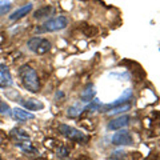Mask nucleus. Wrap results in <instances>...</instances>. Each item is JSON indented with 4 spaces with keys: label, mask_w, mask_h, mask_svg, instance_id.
I'll use <instances>...</instances> for the list:
<instances>
[{
    "label": "nucleus",
    "mask_w": 160,
    "mask_h": 160,
    "mask_svg": "<svg viewBox=\"0 0 160 160\" xmlns=\"http://www.w3.org/2000/svg\"><path fill=\"white\" fill-rule=\"evenodd\" d=\"M19 78L22 80L23 86L26 87L29 92L32 93H38L40 91V80H39V76L36 71L28 64H23L20 66L19 68Z\"/></svg>",
    "instance_id": "obj_1"
},
{
    "label": "nucleus",
    "mask_w": 160,
    "mask_h": 160,
    "mask_svg": "<svg viewBox=\"0 0 160 160\" xmlns=\"http://www.w3.org/2000/svg\"><path fill=\"white\" fill-rule=\"evenodd\" d=\"M68 26V19L66 16H56L53 19L47 20L44 24L40 26V28H36V32H56L62 31Z\"/></svg>",
    "instance_id": "obj_2"
},
{
    "label": "nucleus",
    "mask_w": 160,
    "mask_h": 160,
    "mask_svg": "<svg viewBox=\"0 0 160 160\" xmlns=\"http://www.w3.org/2000/svg\"><path fill=\"white\" fill-rule=\"evenodd\" d=\"M27 46L29 48V51H32L38 55H44L51 49V43H49L47 39H43V38H39V36L31 38L28 40Z\"/></svg>",
    "instance_id": "obj_3"
},
{
    "label": "nucleus",
    "mask_w": 160,
    "mask_h": 160,
    "mask_svg": "<svg viewBox=\"0 0 160 160\" xmlns=\"http://www.w3.org/2000/svg\"><path fill=\"white\" fill-rule=\"evenodd\" d=\"M59 131H60V133H62V135L67 136L69 140H73V142L83 143V142H87V140H88V138L82 131H79L78 128L69 127V126H67V124H60V126H59Z\"/></svg>",
    "instance_id": "obj_4"
},
{
    "label": "nucleus",
    "mask_w": 160,
    "mask_h": 160,
    "mask_svg": "<svg viewBox=\"0 0 160 160\" xmlns=\"http://www.w3.org/2000/svg\"><path fill=\"white\" fill-rule=\"evenodd\" d=\"M112 144H115V146H132L133 138L129 131L122 129V131L116 132L112 136Z\"/></svg>",
    "instance_id": "obj_5"
},
{
    "label": "nucleus",
    "mask_w": 160,
    "mask_h": 160,
    "mask_svg": "<svg viewBox=\"0 0 160 160\" xmlns=\"http://www.w3.org/2000/svg\"><path fill=\"white\" fill-rule=\"evenodd\" d=\"M129 122H131V118L128 116V115H122V116L119 118H115L112 119L111 122L108 123V129H123L124 127H127Z\"/></svg>",
    "instance_id": "obj_6"
},
{
    "label": "nucleus",
    "mask_w": 160,
    "mask_h": 160,
    "mask_svg": "<svg viewBox=\"0 0 160 160\" xmlns=\"http://www.w3.org/2000/svg\"><path fill=\"white\" fill-rule=\"evenodd\" d=\"M32 3H27V4H24L23 7H20L18 8L16 11H13L11 15H9V20L11 22H15V20H19V19H22L24 16H27V15L32 11Z\"/></svg>",
    "instance_id": "obj_7"
},
{
    "label": "nucleus",
    "mask_w": 160,
    "mask_h": 160,
    "mask_svg": "<svg viewBox=\"0 0 160 160\" xmlns=\"http://www.w3.org/2000/svg\"><path fill=\"white\" fill-rule=\"evenodd\" d=\"M22 106L24 108H27L28 111H40L44 108V104L36 99H27V100H22Z\"/></svg>",
    "instance_id": "obj_8"
},
{
    "label": "nucleus",
    "mask_w": 160,
    "mask_h": 160,
    "mask_svg": "<svg viewBox=\"0 0 160 160\" xmlns=\"http://www.w3.org/2000/svg\"><path fill=\"white\" fill-rule=\"evenodd\" d=\"M12 116H13V119L19 120V122H27V120L35 119V115L33 113L27 112L26 109H22V108H13Z\"/></svg>",
    "instance_id": "obj_9"
},
{
    "label": "nucleus",
    "mask_w": 160,
    "mask_h": 160,
    "mask_svg": "<svg viewBox=\"0 0 160 160\" xmlns=\"http://www.w3.org/2000/svg\"><path fill=\"white\" fill-rule=\"evenodd\" d=\"M95 95H96L95 87L92 84H88V86L80 92V100H82V103H89L95 98Z\"/></svg>",
    "instance_id": "obj_10"
},
{
    "label": "nucleus",
    "mask_w": 160,
    "mask_h": 160,
    "mask_svg": "<svg viewBox=\"0 0 160 160\" xmlns=\"http://www.w3.org/2000/svg\"><path fill=\"white\" fill-rule=\"evenodd\" d=\"M84 109H86L84 104H83L82 102H78V103L72 104V106L67 109V115H68L69 118H78L79 115L84 111Z\"/></svg>",
    "instance_id": "obj_11"
},
{
    "label": "nucleus",
    "mask_w": 160,
    "mask_h": 160,
    "mask_svg": "<svg viewBox=\"0 0 160 160\" xmlns=\"http://www.w3.org/2000/svg\"><path fill=\"white\" fill-rule=\"evenodd\" d=\"M131 96H132V91H131V89H126L122 96L118 98L113 103L107 104V107H116V106H120V104H124V103H127L128 100L131 99Z\"/></svg>",
    "instance_id": "obj_12"
},
{
    "label": "nucleus",
    "mask_w": 160,
    "mask_h": 160,
    "mask_svg": "<svg viewBox=\"0 0 160 160\" xmlns=\"http://www.w3.org/2000/svg\"><path fill=\"white\" fill-rule=\"evenodd\" d=\"M53 12V8L49 7V6H46V7H42L39 8L38 11H35L33 13V18L36 20H40V19H44V18H48L49 15H51Z\"/></svg>",
    "instance_id": "obj_13"
},
{
    "label": "nucleus",
    "mask_w": 160,
    "mask_h": 160,
    "mask_svg": "<svg viewBox=\"0 0 160 160\" xmlns=\"http://www.w3.org/2000/svg\"><path fill=\"white\" fill-rule=\"evenodd\" d=\"M131 109V104L129 103H124V104H120V106L116 107H112V109H109L107 112L108 115H118V113H123V112H127Z\"/></svg>",
    "instance_id": "obj_14"
},
{
    "label": "nucleus",
    "mask_w": 160,
    "mask_h": 160,
    "mask_svg": "<svg viewBox=\"0 0 160 160\" xmlns=\"http://www.w3.org/2000/svg\"><path fill=\"white\" fill-rule=\"evenodd\" d=\"M0 78L4 79L6 82H8L11 86L13 84L12 76H11V73H9V69H8V67L6 66V64H0Z\"/></svg>",
    "instance_id": "obj_15"
},
{
    "label": "nucleus",
    "mask_w": 160,
    "mask_h": 160,
    "mask_svg": "<svg viewBox=\"0 0 160 160\" xmlns=\"http://www.w3.org/2000/svg\"><path fill=\"white\" fill-rule=\"evenodd\" d=\"M12 135H13V136H16L18 139H20V140H26V139L29 138L28 133H27L26 131H23V129H13Z\"/></svg>",
    "instance_id": "obj_16"
},
{
    "label": "nucleus",
    "mask_w": 160,
    "mask_h": 160,
    "mask_svg": "<svg viewBox=\"0 0 160 160\" xmlns=\"http://www.w3.org/2000/svg\"><path fill=\"white\" fill-rule=\"evenodd\" d=\"M18 147H20L23 149V151H26V152H35L36 149H35L33 147H32V144L31 143H26V142H23V143H18L16 144Z\"/></svg>",
    "instance_id": "obj_17"
},
{
    "label": "nucleus",
    "mask_w": 160,
    "mask_h": 160,
    "mask_svg": "<svg viewBox=\"0 0 160 160\" xmlns=\"http://www.w3.org/2000/svg\"><path fill=\"white\" fill-rule=\"evenodd\" d=\"M11 9V3L9 2H0V16L7 13Z\"/></svg>",
    "instance_id": "obj_18"
},
{
    "label": "nucleus",
    "mask_w": 160,
    "mask_h": 160,
    "mask_svg": "<svg viewBox=\"0 0 160 160\" xmlns=\"http://www.w3.org/2000/svg\"><path fill=\"white\" fill-rule=\"evenodd\" d=\"M0 112L2 113H9V107L6 102H3L2 98H0Z\"/></svg>",
    "instance_id": "obj_19"
},
{
    "label": "nucleus",
    "mask_w": 160,
    "mask_h": 160,
    "mask_svg": "<svg viewBox=\"0 0 160 160\" xmlns=\"http://www.w3.org/2000/svg\"><path fill=\"white\" fill-rule=\"evenodd\" d=\"M2 143H3V135L0 133V146H2Z\"/></svg>",
    "instance_id": "obj_20"
},
{
    "label": "nucleus",
    "mask_w": 160,
    "mask_h": 160,
    "mask_svg": "<svg viewBox=\"0 0 160 160\" xmlns=\"http://www.w3.org/2000/svg\"><path fill=\"white\" fill-rule=\"evenodd\" d=\"M109 160H116V159H109Z\"/></svg>",
    "instance_id": "obj_21"
},
{
    "label": "nucleus",
    "mask_w": 160,
    "mask_h": 160,
    "mask_svg": "<svg viewBox=\"0 0 160 160\" xmlns=\"http://www.w3.org/2000/svg\"><path fill=\"white\" fill-rule=\"evenodd\" d=\"M0 160H3V159H2V156H0Z\"/></svg>",
    "instance_id": "obj_22"
},
{
    "label": "nucleus",
    "mask_w": 160,
    "mask_h": 160,
    "mask_svg": "<svg viewBox=\"0 0 160 160\" xmlns=\"http://www.w3.org/2000/svg\"><path fill=\"white\" fill-rule=\"evenodd\" d=\"M39 160H44V159H39Z\"/></svg>",
    "instance_id": "obj_23"
}]
</instances>
